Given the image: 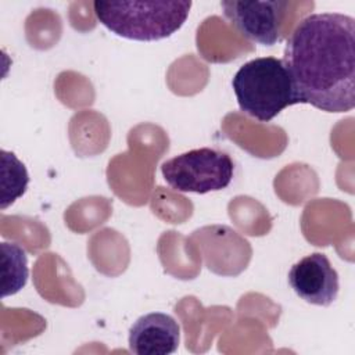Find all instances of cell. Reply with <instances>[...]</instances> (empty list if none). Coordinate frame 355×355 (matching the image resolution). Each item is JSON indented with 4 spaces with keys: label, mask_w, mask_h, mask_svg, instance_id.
I'll use <instances>...</instances> for the list:
<instances>
[{
    "label": "cell",
    "mask_w": 355,
    "mask_h": 355,
    "mask_svg": "<svg viewBox=\"0 0 355 355\" xmlns=\"http://www.w3.org/2000/svg\"><path fill=\"white\" fill-rule=\"evenodd\" d=\"M286 64L301 103L326 112L355 105V19L318 12L301 19L284 47Z\"/></svg>",
    "instance_id": "6da1fadb"
},
{
    "label": "cell",
    "mask_w": 355,
    "mask_h": 355,
    "mask_svg": "<svg viewBox=\"0 0 355 355\" xmlns=\"http://www.w3.org/2000/svg\"><path fill=\"white\" fill-rule=\"evenodd\" d=\"M232 86L240 110L261 122H269L286 107L301 103L286 64L276 57L245 62L233 76Z\"/></svg>",
    "instance_id": "7a4b0ae2"
},
{
    "label": "cell",
    "mask_w": 355,
    "mask_h": 355,
    "mask_svg": "<svg viewBox=\"0 0 355 355\" xmlns=\"http://www.w3.org/2000/svg\"><path fill=\"white\" fill-rule=\"evenodd\" d=\"M191 1H94L93 11L116 36L154 42L172 36L186 22Z\"/></svg>",
    "instance_id": "3957f363"
},
{
    "label": "cell",
    "mask_w": 355,
    "mask_h": 355,
    "mask_svg": "<svg viewBox=\"0 0 355 355\" xmlns=\"http://www.w3.org/2000/svg\"><path fill=\"white\" fill-rule=\"evenodd\" d=\"M161 173L176 191L207 194L223 190L230 184L234 162L223 151L201 147L162 162Z\"/></svg>",
    "instance_id": "277c9868"
},
{
    "label": "cell",
    "mask_w": 355,
    "mask_h": 355,
    "mask_svg": "<svg viewBox=\"0 0 355 355\" xmlns=\"http://www.w3.org/2000/svg\"><path fill=\"white\" fill-rule=\"evenodd\" d=\"M225 17L248 40L273 46L280 40L287 1H220Z\"/></svg>",
    "instance_id": "5b68a950"
},
{
    "label": "cell",
    "mask_w": 355,
    "mask_h": 355,
    "mask_svg": "<svg viewBox=\"0 0 355 355\" xmlns=\"http://www.w3.org/2000/svg\"><path fill=\"white\" fill-rule=\"evenodd\" d=\"M294 293L308 304L329 306L338 295V273L322 252H312L294 263L288 272Z\"/></svg>",
    "instance_id": "8992f818"
},
{
    "label": "cell",
    "mask_w": 355,
    "mask_h": 355,
    "mask_svg": "<svg viewBox=\"0 0 355 355\" xmlns=\"http://www.w3.org/2000/svg\"><path fill=\"white\" fill-rule=\"evenodd\" d=\"M180 343V327L168 313L150 312L129 329V349L136 355H169Z\"/></svg>",
    "instance_id": "52a82bcc"
},
{
    "label": "cell",
    "mask_w": 355,
    "mask_h": 355,
    "mask_svg": "<svg viewBox=\"0 0 355 355\" xmlns=\"http://www.w3.org/2000/svg\"><path fill=\"white\" fill-rule=\"evenodd\" d=\"M3 252V297L18 293L28 280L25 251L15 243H1Z\"/></svg>",
    "instance_id": "ba28073f"
},
{
    "label": "cell",
    "mask_w": 355,
    "mask_h": 355,
    "mask_svg": "<svg viewBox=\"0 0 355 355\" xmlns=\"http://www.w3.org/2000/svg\"><path fill=\"white\" fill-rule=\"evenodd\" d=\"M1 209H6L25 193L29 176L24 164L6 150L1 151Z\"/></svg>",
    "instance_id": "9c48e42d"
}]
</instances>
